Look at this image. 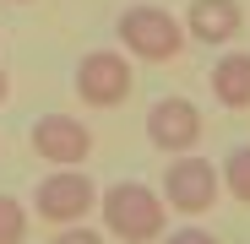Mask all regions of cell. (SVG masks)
I'll return each mask as SVG.
<instances>
[{
  "label": "cell",
  "mask_w": 250,
  "mask_h": 244,
  "mask_svg": "<svg viewBox=\"0 0 250 244\" xmlns=\"http://www.w3.org/2000/svg\"><path fill=\"white\" fill-rule=\"evenodd\" d=\"M98 223L120 244H158L169 233V201L142 179H114L98 190Z\"/></svg>",
  "instance_id": "obj_1"
},
{
  "label": "cell",
  "mask_w": 250,
  "mask_h": 244,
  "mask_svg": "<svg viewBox=\"0 0 250 244\" xmlns=\"http://www.w3.org/2000/svg\"><path fill=\"white\" fill-rule=\"evenodd\" d=\"M114 38L131 60H147V65H163V60H180L190 33L185 22L169 11V6H125L114 17Z\"/></svg>",
  "instance_id": "obj_2"
},
{
  "label": "cell",
  "mask_w": 250,
  "mask_h": 244,
  "mask_svg": "<svg viewBox=\"0 0 250 244\" xmlns=\"http://www.w3.org/2000/svg\"><path fill=\"white\" fill-rule=\"evenodd\" d=\"M33 212L38 223L49 228H71V223H87L98 212V185L87 179V169H55L33 185Z\"/></svg>",
  "instance_id": "obj_3"
},
{
  "label": "cell",
  "mask_w": 250,
  "mask_h": 244,
  "mask_svg": "<svg viewBox=\"0 0 250 244\" xmlns=\"http://www.w3.org/2000/svg\"><path fill=\"white\" fill-rule=\"evenodd\" d=\"M163 201H169V212L180 217H201V212H212L218 206V195H223V174L212 169L207 157L196 152H180L169 169H163Z\"/></svg>",
  "instance_id": "obj_4"
},
{
  "label": "cell",
  "mask_w": 250,
  "mask_h": 244,
  "mask_svg": "<svg viewBox=\"0 0 250 244\" xmlns=\"http://www.w3.org/2000/svg\"><path fill=\"white\" fill-rule=\"evenodd\" d=\"M71 87H76V98L87 103V109H120L125 98H131V87H136L131 55H120V49H93V55H82Z\"/></svg>",
  "instance_id": "obj_5"
},
{
  "label": "cell",
  "mask_w": 250,
  "mask_h": 244,
  "mask_svg": "<svg viewBox=\"0 0 250 244\" xmlns=\"http://www.w3.org/2000/svg\"><path fill=\"white\" fill-rule=\"evenodd\" d=\"M33 152L55 163V169H82V163L93 157V131H87V119H71V114H44V119H33V131H27Z\"/></svg>",
  "instance_id": "obj_6"
},
{
  "label": "cell",
  "mask_w": 250,
  "mask_h": 244,
  "mask_svg": "<svg viewBox=\"0 0 250 244\" xmlns=\"http://www.w3.org/2000/svg\"><path fill=\"white\" fill-rule=\"evenodd\" d=\"M201 131H207V119H201V109H196L190 98H158V103L147 109V141H152L163 157L196 152Z\"/></svg>",
  "instance_id": "obj_7"
},
{
  "label": "cell",
  "mask_w": 250,
  "mask_h": 244,
  "mask_svg": "<svg viewBox=\"0 0 250 244\" xmlns=\"http://www.w3.org/2000/svg\"><path fill=\"white\" fill-rule=\"evenodd\" d=\"M180 22L196 44H234L245 27V6L239 0H190Z\"/></svg>",
  "instance_id": "obj_8"
},
{
  "label": "cell",
  "mask_w": 250,
  "mask_h": 244,
  "mask_svg": "<svg viewBox=\"0 0 250 244\" xmlns=\"http://www.w3.org/2000/svg\"><path fill=\"white\" fill-rule=\"evenodd\" d=\"M207 81H212V98L223 103V109H250V55L245 49H229L218 65H212V76H207Z\"/></svg>",
  "instance_id": "obj_9"
},
{
  "label": "cell",
  "mask_w": 250,
  "mask_h": 244,
  "mask_svg": "<svg viewBox=\"0 0 250 244\" xmlns=\"http://www.w3.org/2000/svg\"><path fill=\"white\" fill-rule=\"evenodd\" d=\"M218 174H223V190L239 201V206H250V141L234 147V152L223 157V169H218Z\"/></svg>",
  "instance_id": "obj_10"
},
{
  "label": "cell",
  "mask_w": 250,
  "mask_h": 244,
  "mask_svg": "<svg viewBox=\"0 0 250 244\" xmlns=\"http://www.w3.org/2000/svg\"><path fill=\"white\" fill-rule=\"evenodd\" d=\"M27 239V206L17 195H0V244H22Z\"/></svg>",
  "instance_id": "obj_11"
},
{
  "label": "cell",
  "mask_w": 250,
  "mask_h": 244,
  "mask_svg": "<svg viewBox=\"0 0 250 244\" xmlns=\"http://www.w3.org/2000/svg\"><path fill=\"white\" fill-rule=\"evenodd\" d=\"M49 244H109L104 228H87V223H71V228H55Z\"/></svg>",
  "instance_id": "obj_12"
},
{
  "label": "cell",
  "mask_w": 250,
  "mask_h": 244,
  "mask_svg": "<svg viewBox=\"0 0 250 244\" xmlns=\"http://www.w3.org/2000/svg\"><path fill=\"white\" fill-rule=\"evenodd\" d=\"M158 244H218L207 228H196V223H185V228H174V233H163Z\"/></svg>",
  "instance_id": "obj_13"
},
{
  "label": "cell",
  "mask_w": 250,
  "mask_h": 244,
  "mask_svg": "<svg viewBox=\"0 0 250 244\" xmlns=\"http://www.w3.org/2000/svg\"><path fill=\"white\" fill-rule=\"evenodd\" d=\"M11 98V81H6V71H0V103H6Z\"/></svg>",
  "instance_id": "obj_14"
},
{
  "label": "cell",
  "mask_w": 250,
  "mask_h": 244,
  "mask_svg": "<svg viewBox=\"0 0 250 244\" xmlns=\"http://www.w3.org/2000/svg\"><path fill=\"white\" fill-rule=\"evenodd\" d=\"M11 6H27V0H11Z\"/></svg>",
  "instance_id": "obj_15"
}]
</instances>
